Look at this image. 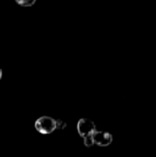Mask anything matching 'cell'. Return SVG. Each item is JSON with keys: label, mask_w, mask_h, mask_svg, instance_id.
Here are the masks:
<instances>
[{"label": "cell", "mask_w": 156, "mask_h": 157, "mask_svg": "<svg viewBox=\"0 0 156 157\" xmlns=\"http://www.w3.org/2000/svg\"><path fill=\"white\" fill-rule=\"evenodd\" d=\"M35 128L41 134H50L56 129V121L48 116L40 117L35 121Z\"/></svg>", "instance_id": "cell-1"}, {"label": "cell", "mask_w": 156, "mask_h": 157, "mask_svg": "<svg viewBox=\"0 0 156 157\" xmlns=\"http://www.w3.org/2000/svg\"><path fill=\"white\" fill-rule=\"evenodd\" d=\"M77 131L79 135L85 138L94 134L96 132V125L88 119H81L77 123Z\"/></svg>", "instance_id": "cell-2"}, {"label": "cell", "mask_w": 156, "mask_h": 157, "mask_svg": "<svg viewBox=\"0 0 156 157\" xmlns=\"http://www.w3.org/2000/svg\"><path fill=\"white\" fill-rule=\"evenodd\" d=\"M92 137L94 140V144H97L99 146H108L113 141L112 135L108 132H97V131H96L94 132V134L92 135Z\"/></svg>", "instance_id": "cell-3"}, {"label": "cell", "mask_w": 156, "mask_h": 157, "mask_svg": "<svg viewBox=\"0 0 156 157\" xmlns=\"http://www.w3.org/2000/svg\"><path fill=\"white\" fill-rule=\"evenodd\" d=\"M17 4H19L20 6H26V7H28V6H31L32 5H34L35 4V0H23V1H21V0H17Z\"/></svg>", "instance_id": "cell-4"}, {"label": "cell", "mask_w": 156, "mask_h": 157, "mask_svg": "<svg viewBox=\"0 0 156 157\" xmlns=\"http://www.w3.org/2000/svg\"><path fill=\"white\" fill-rule=\"evenodd\" d=\"M84 144H85V145H86V147H91V146H93L95 144H94V140H93L92 135L85 137V138H84Z\"/></svg>", "instance_id": "cell-5"}, {"label": "cell", "mask_w": 156, "mask_h": 157, "mask_svg": "<svg viewBox=\"0 0 156 157\" xmlns=\"http://www.w3.org/2000/svg\"><path fill=\"white\" fill-rule=\"evenodd\" d=\"M66 127V123L63 122V121H56V129H64Z\"/></svg>", "instance_id": "cell-6"}, {"label": "cell", "mask_w": 156, "mask_h": 157, "mask_svg": "<svg viewBox=\"0 0 156 157\" xmlns=\"http://www.w3.org/2000/svg\"><path fill=\"white\" fill-rule=\"evenodd\" d=\"M1 78H2V70L0 68V80H1Z\"/></svg>", "instance_id": "cell-7"}]
</instances>
